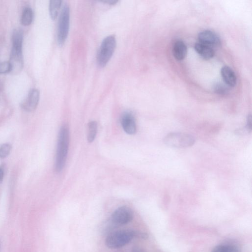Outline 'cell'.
Returning <instances> with one entry per match:
<instances>
[{
	"instance_id": "1",
	"label": "cell",
	"mask_w": 252,
	"mask_h": 252,
	"mask_svg": "<svg viewBox=\"0 0 252 252\" xmlns=\"http://www.w3.org/2000/svg\"><path fill=\"white\" fill-rule=\"evenodd\" d=\"M70 141L69 131L66 126H63L59 131L55 163L56 172H60L66 164Z\"/></svg>"
},
{
	"instance_id": "2",
	"label": "cell",
	"mask_w": 252,
	"mask_h": 252,
	"mask_svg": "<svg viewBox=\"0 0 252 252\" xmlns=\"http://www.w3.org/2000/svg\"><path fill=\"white\" fill-rule=\"evenodd\" d=\"M136 236L145 238L146 235L132 229L118 230L111 233L107 236L106 244L111 249H118L128 244Z\"/></svg>"
},
{
	"instance_id": "3",
	"label": "cell",
	"mask_w": 252,
	"mask_h": 252,
	"mask_svg": "<svg viewBox=\"0 0 252 252\" xmlns=\"http://www.w3.org/2000/svg\"><path fill=\"white\" fill-rule=\"evenodd\" d=\"M116 46V38L111 35L103 41L97 55V63L100 67H104L112 57Z\"/></svg>"
},
{
	"instance_id": "4",
	"label": "cell",
	"mask_w": 252,
	"mask_h": 252,
	"mask_svg": "<svg viewBox=\"0 0 252 252\" xmlns=\"http://www.w3.org/2000/svg\"><path fill=\"white\" fill-rule=\"evenodd\" d=\"M164 142L169 147L183 148L193 146L195 143V139L193 136L189 134L171 133L165 137Z\"/></svg>"
},
{
	"instance_id": "5",
	"label": "cell",
	"mask_w": 252,
	"mask_h": 252,
	"mask_svg": "<svg viewBox=\"0 0 252 252\" xmlns=\"http://www.w3.org/2000/svg\"><path fill=\"white\" fill-rule=\"evenodd\" d=\"M70 21V9L67 4L64 5L61 13L58 25L57 42L62 46L68 37Z\"/></svg>"
},
{
	"instance_id": "6",
	"label": "cell",
	"mask_w": 252,
	"mask_h": 252,
	"mask_svg": "<svg viewBox=\"0 0 252 252\" xmlns=\"http://www.w3.org/2000/svg\"><path fill=\"white\" fill-rule=\"evenodd\" d=\"M134 213L127 206H121L115 210L111 216L112 223L116 225H124L130 222L133 219Z\"/></svg>"
},
{
	"instance_id": "7",
	"label": "cell",
	"mask_w": 252,
	"mask_h": 252,
	"mask_svg": "<svg viewBox=\"0 0 252 252\" xmlns=\"http://www.w3.org/2000/svg\"><path fill=\"white\" fill-rule=\"evenodd\" d=\"M199 43L208 47H217L221 44V39L215 32L210 30H204L198 35Z\"/></svg>"
},
{
	"instance_id": "8",
	"label": "cell",
	"mask_w": 252,
	"mask_h": 252,
	"mask_svg": "<svg viewBox=\"0 0 252 252\" xmlns=\"http://www.w3.org/2000/svg\"><path fill=\"white\" fill-rule=\"evenodd\" d=\"M40 92L36 89H31L29 92L27 98L22 104V108L27 112H33L35 111L39 102Z\"/></svg>"
},
{
	"instance_id": "9",
	"label": "cell",
	"mask_w": 252,
	"mask_h": 252,
	"mask_svg": "<svg viewBox=\"0 0 252 252\" xmlns=\"http://www.w3.org/2000/svg\"><path fill=\"white\" fill-rule=\"evenodd\" d=\"M121 125L124 131L128 134L132 135L137 132V125L133 114L130 112H125L122 116Z\"/></svg>"
},
{
	"instance_id": "10",
	"label": "cell",
	"mask_w": 252,
	"mask_h": 252,
	"mask_svg": "<svg viewBox=\"0 0 252 252\" xmlns=\"http://www.w3.org/2000/svg\"><path fill=\"white\" fill-rule=\"evenodd\" d=\"M24 32L20 29H16L12 35V51L23 53V46L24 42Z\"/></svg>"
},
{
	"instance_id": "11",
	"label": "cell",
	"mask_w": 252,
	"mask_h": 252,
	"mask_svg": "<svg viewBox=\"0 0 252 252\" xmlns=\"http://www.w3.org/2000/svg\"><path fill=\"white\" fill-rule=\"evenodd\" d=\"M187 47L186 44L181 40L176 41L173 46V55L177 61L185 59L187 54Z\"/></svg>"
},
{
	"instance_id": "12",
	"label": "cell",
	"mask_w": 252,
	"mask_h": 252,
	"mask_svg": "<svg viewBox=\"0 0 252 252\" xmlns=\"http://www.w3.org/2000/svg\"><path fill=\"white\" fill-rule=\"evenodd\" d=\"M10 62L12 71L14 73H18L22 71L24 67V58L23 54L11 52Z\"/></svg>"
},
{
	"instance_id": "13",
	"label": "cell",
	"mask_w": 252,
	"mask_h": 252,
	"mask_svg": "<svg viewBox=\"0 0 252 252\" xmlns=\"http://www.w3.org/2000/svg\"><path fill=\"white\" fill-rule=\"evenodd\" d=\"M221 74L224 83L228 86L234 87L236 84V77L233 71L228 66L223 67Z\"/></svg>"
},
{
	"instance_id": "14",
	"label": "cell",
	"mask_w": 252,
	"mask_h": 252,
	"mask_svg": "<svg viewBox=\"0 0 252 252\" xmlns=\"http://www.w3.org/2000/svg\"><path fill=\"white\" fill-rule=\"evenodd\" d=\"M195 49L196 52L204 59H210L214 56L215 52L211 47L198 43L196 44Z\"/></svg>"
},
{
	"instance_id": "15",
	"label": "cell",
	"mask_w": 252,
	"mask_h": 252,
	"mask_svg": "<svg viewBox=\"0 0 252 252\" xmlns=\"http://www.w3.org/2000/svg\"><path fill=\"white\" fill-rule=\"evenodd\" d=\"M33 17L34 14L32 9L29 7L25 8L22 15V24L25 27L31 25L33 20Z\"/></svg>"
},
{
	"instance_id": "16",
	"label": "cell",
	"mask_w": 252,
	"mask_h": 252,
	"mask_svg": "<svg viewBox=\"0 0 252 252\" xmlns=\"http://www.w3.org/2000/svg\"><path fill=\"white\" fill-rule=\"evenodd\" d=\"M62 1H55L53 0L51 1L49 5L50 14L52 19L54 21L56 19L59 11L60 10Z\"/></svg>"
},
{
	"instance_id": "17",
	"label": "cell",
	"mask_w": 252,
	"mask_h": 252,
	"mask_svg": "<svg viewBox=\"0 0 252 252\" xmlns=\"http://www.w3.org/2000/svg\"><path fill=\"white\" fill-rule=\"evenodd\" d=\"M98 131V125L96 121H91L88 125L87 140L91 143L95 140Z\"/></svg>"
},
{
	"instance_id": "18",
	"label": "cell",
	"mask_w": 252,
	"mask_h": 252,
	"mask_svg": "<svg viewBox=\"0 0 252 252\" xmlns=\"http://www.w3.org/2000/svg\"><path fill=\"white\" fill-rule=\"evenodd\" d=\"M238 248L231 244H221L215 247L211 252H237Z\"/></svg>"
},
{
	"instance_id": "19",
	"label": "cell",
	"mask_w": 252,
	"mask_h": 252,
	"mask_svg": "<svg viewBox=\"0 0 252 252\" xmlns=\"http://www.w3.org/2000/svg\"><path fill=\"white\" fill-rule=\"evenodd\" d=\"M12 146L10 143H5L0 147V158L4 159L10 153Z\"/></svg>"
},
{
	"instance_id": "20",
	"label": "cell",
	"mask_w": 252,
	"mask_h": 252,
	"mask_svg": "<svg viewBox=\"0 0 252 252\" xmlns=\"http://www.w3.org/2000/svg\"><path fill=\"white\" fill-rule=\"evenodd\" d=\"M12 71V67L9 61L0 62V74H6Z\"/></svg>"
},
{
	"instance_id": "21",
	"label": "cell",
	"mask_w": 252,
	"mask_h": 252,
	"mask_svg": "<svg viewBox=\"0 0 252 252\" xmlns=\"http://www.w3.org/2000/svg\"><path fill=\"white\" fill-rule=\"evenodd\" d=\"M214 92L217 94L224 95L227 93V89L223 84L219 83L216 84L213 86Z\"/></svg>"
},
{
	"instance_id": "22",
	"label": "cell",
	"mask_w": 252,
	"mask_h": 252,
	"mask_svg": "<svg viewBox=\"0 0 252 252\" xmlns=\"http://www.w3.org/2000/svg\"><path fill=\"white\" fill-rule=\"evenodd\" d=\"M102 2L110 5H114L116 4L118 1L117 0H107V1H102Z\"/></svg>"
},
{
	"instance_id": "23",
	"label": "cell",
	"mask_w": 252,
	"mask_h": 252,
	"mask_svg": "<svg viewBox=\"0 0 252 252\" xmlns=\"http://www.w3.org/2000/svg\"><path fill=\"white\" fill-rule=\"evenodd\" d=\"M4 170L2 167H0V183H1L4 179Z\"/></svg>"
},
{
	"instance_id": "24",
	"label": "cell",
	"mask_w": 252,
	"mask_h": 252,
	"mask_svg": "<svg viewBox=\"0 0 252 252\" xmlns=\"http://www.w3.org/2000/svg\"><path fill=\"white\" fill-rule=\"evenodd\" d=\"M142 252L141 251H140V250H138V249H135V250H133V252Z\"/></svg>"
},
{
	"instance_id": "25",
	"label": "cell",
	"mask_w": 252,
	"mask_h": 252,
	"mask_svg": "<svg viewBox=\"0 0 252 252\" xmlns=\"http://www.w3.org/2000/svg\"><path fill=\"white\" fill-rule=\"evenodd\" d=\"M1 248H2V243L1 240H0V252L1 251Z\"/></svg>"
}]
</instances>
